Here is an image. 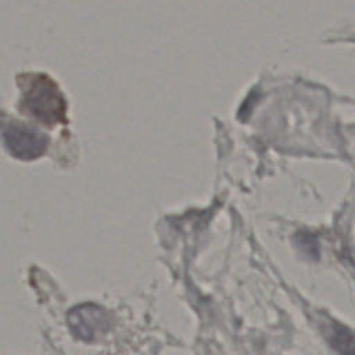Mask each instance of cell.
I'll list each match as a JSON object with an SVG mask.
<instances>
[{
    "mask_svg": "<svg viewBox=\"0 0 355 355\" xmlns=\"http://www.w3.org/2000/svg\"><path fill=\"white\" fill-rule=\"evenodd\" d=\"M0 136L7 151L12 157L25 161L40 157L49 144L46 135L32 126L11 119L1 122Z\"/></svg>",
    "mask_w": 355,
    "mask_h": 355,
    "instance_id": "7a4b0ae2",
    "label": "cell"
},
{
    "mask_svg": "<svg viewBox=\"0 0 355 355\" xmlns=\"http://www.w3.org/2000/svg\"><path fill=\"white\" fill-rule=\"evenodd\" d=\"M297 241H298V247L302 251L308 252L311 257H312V254H315V257H318V243L313 236H311L309 233H301V234H298Z\"/></svg>",
    "mask_w": 355,
    "mask_h": 355,
    "instance_id": "5b68a950",
    "label": "cell"
},
{
    "mask_svg": "<svg viewBox=\"0 0 355 355\" xmlns=\"http://www.w3.org/2000/svg\"><path fill=\"white\" fill-rule=\"evenodd\" d=\"M67 322L71 333L86 343L97 341L110 330L108 313L96 304L73 306L67 315Z\"/></svg>",
    "mask_w": 355,
    "mask_h": 355,
    "instance_id": "3957f363",
    "label": "cell"
},
{
    "mask_svg": "<svg viewBox=\"0 0 355 355\" xmlns=\"http://www.w3.org/2000/svg\"><path fill=\"white\" fill-rule=\"evenodd\" d=\"M22 90L19 108L46 125L65 122L67 103L53 79L43 73H28L18 78Z\"/></svg>",
    "mask_w": 355,
    "mask_h": 355,
    "instance_id": "6da1fadb",
    "label": "cell"
},
{
    "mask_svg": "<svg viewBox=\"0 0 355 355\" xmlns=\"http://www.w3.org/2000/svg\"><path fill=\"white\" fill-rule=\"evenodd\" d=\"M327 340L330 341L331 347H334L341 355H352L354 345H352V333L340 324H330L326 333Z\"/></svg>",
    "mask_w": 355,
    "mask_h": 355,
    "instance_id": "277c9868",
    "label": "cell"
}]
</instances>
